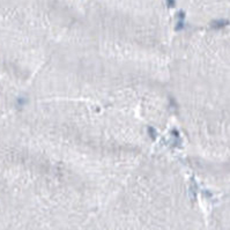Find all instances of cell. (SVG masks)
I'll return each mask as SVG.
<instances>
[{
	"mask_svg": "<svg viewBox=\"0 0 230 230\" xmlns=\"http://www.w3.org/2000/svg\"><path fill=\"white\" fill-rule=\"evenodd\" d=\"M167 1H169L170 6H173V5H175V0H167Z\"/></svg>",
	"mask_w": 230,
	"mask_h": 230,
	"instance_id": "7a4b0ae2",
	"label": "cell"
},
{
	"mask_svg": "<svg viewBox=\"0 0 230 230\" xmlns=\"http://www.w3.org/2000/svg\"><path fill=\"white\" fill-rule=\"evenodd\" d=\"M84 230H200L192 219L179 210L123 209Z\"/></svg>",
	"mask_w": 230,
	"mask_h": 230,
	"instance_id": "6da1fadb",
	"label": "cell"
}]
</instances>
